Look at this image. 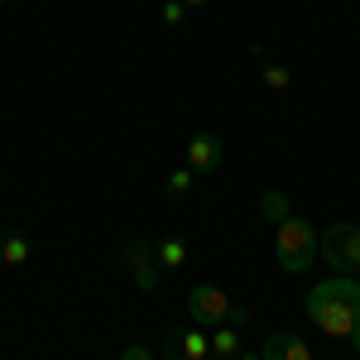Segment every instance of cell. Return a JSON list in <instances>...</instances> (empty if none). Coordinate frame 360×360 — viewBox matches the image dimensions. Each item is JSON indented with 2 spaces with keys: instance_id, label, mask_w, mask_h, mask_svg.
Returning <instances> with one entry per match:
<instances>
[{
  "instance_id": "obj_1",
  "label": "cell",
  "mask_w": 360,
  "mask_h": 360,
  "mask_svg": "<svg viewBox=\"0 0 360 360\" xmlns=\"http://www.w3.org/2000/svg\"><path fill=\"white\" fill-rule=\"evenodd\" d=\"M307 317H312V327H322V336H332V341H351L360 327V278L351 274H332L322 278L312 293H307Z\"/></svg>"
},
{
  "instance_id": "obj_2",
  "label": "cell",
  "mask_w": 360,
  "mask_h": 360,
  "mask_svg": "<svg viewBox=\"0 0 360 360\" xmlns=\"http://www.w3.org/2000/svg\"><path fill=\"white\" fill-rule=\"evenodd\" d=\"M274 250H278V264H283V274H307L312 264H317V231L312 221L303 217H283L278 221V236H274Z\"/></svg>"
},
{
  "instance_id": "obj_3",
  "label": "cell",
  "mask_w": 360,
  "mask_h": 360,
  "mask_svg": "<svg viewBox=\"0 0 360 360\" xmlns=\"http://www.w3.org/2000/svg\"><path fill=\"white\" fill-rule=\"evenodd\" d=\"M317 250H322V259L332 264L336 274L360 278V226H356V221H332V226H322Z\"/></svg>"
},
{
  "instance_id": "obj_4",
  "label": "cell",
  "mask_w": 360,
  "mask_h": 360,
  "mask_svg": "<svg viewBox=\"0 0 360 360\" xmlns=\"http://www.w3.org/2000/svg\"><path fill=\"white\" fill-rule=\"evenodd\" d=\"M231 312H236V298L226 288H217V283H197L193 293H188V317H193L197 327H226Z\"/></svg>"
},
{
  "instance_id": "obj_5",
  "label": "cell",
  "mask_w": 360,
  "mask_h": 360,
  "mask_svg": "<svg viewBox=\"0 0 360 360\" xmlns=\"http://www.w3.org/2000/svg\"><path fill=\"white\" fill-rule=\"evenodd\" d=\"M120 259H125V269H130L139 293H154V288H159V250L149 245L144 236H130V240L120 245Z\"/></svg>"
},
{
  "instance_id": "obj_6",
  "label": "cell",
  "mask_w": 360,
  "mask_h": 360,
  "mask_svg": "<svg viewBox=\"0 0 360 360\" xmlns=\"http://www.w3.org/2000/svg\"><path fill=\"white\" fill-rule=\"evenodd\" d=\"M168 360H212V332L207 327H188V332H173L168 341Z\"/></svg>"
},
{
  "instance_id": "obj_7",
  "label": "cell",
  "mask_w": 360,
  "mask_h": 360,
  "mask_svg": "<svg viewBox=\"0 0 360 360\" xmlns=\"http://www.w3.org/2000/svg\"><path fill=\"white\" fill-rule=\"evenodd\" d=\"M221 154H226L221 135H193V139H188V168H193V173H212V168H221Z\"/></svg>"
},
{
  "instance_id": "obj_8",
  "label": "cell",
  "mask_w": 360,
  "mask_h": 360,
  "mask_svg": "<svg viewBox=\"0 0 360 360\" xmlns=\"http://www.w3.org/2000/svg\"><path fill=\"white\" fill-rule=\"evenodd\" d=\"M259 356L264 360H312V346H307L303 336H293V332H274V336H264Z\"/></svg>"
},
{
  "instance_id": "obj_9",
  "label": "cell",
  "mask_w": 360,
  "mask_h": 360,
  "mask_svg": "<svg viewBox=\"0 0 360 360\" xmlns=\"http://www.w3.org/2000/svg\"><path fill=\"white\" fill-rule=\"evenodd\" d=\"M240 356V327H212V360Z\"/></svg>"
},
{
  "instance_id": "obj_10",
  "label": "cell",
  "mask_w": 360,
  "mask_h": 360,
  "mask_svg": "<svg viewBox=\"0 0 360 360\" xmlns=\"http://www.w3.org/2000/svg\"><path fill=\"white\" fill-rule=\"evenodd\" d=\"M154 250H159V269H168V274L188 264V240H183V236H168V240H159Z\"/></svg>"
},
{
  "instance_id": "obj_11",
  "label": "cell",
  "mask_w": 360,
  "mask_h": 360,
  "mask_svg": "<svg viewBox=\"0 0 360 360\" xmlns=\"http://www.w3.org/2000/svg\"><path fill=\"white\" fill-rule=\"evenodd\" d=\"M0 264H10V269L29 264V240L25 236H5V240H0Z\"/></svg>"
},
{
  "instance_id": "obj_12",
  "label": "cell",
  "mask_w": 360,
  "mask_h": 360,
  "mask_svg": "<svg viewBox=\"0 0 360 360\" xmlns=\"http://www.w3.org/2000/svg\"><path fill=\"white\" fill-rule=\"evenodd\" d=\"M193 178H197L193 168H178V173H168V183H164L168 197H188V193H193Z\"/></svg>"
},
{
  "instance_id": "obj_13",
  "label": "cell",
  "mask_w": 360,
  "mask_h": 360,
  "mask_svg": "<svg viewBox=\"0 0 360 360\" xmlns=\"http://www.w3.org/2000/svg\"><path fill=\"white\" fill-rule=\"evenodd\" d=\"M288 82H293V72H288L283 63H264V86H269V91H283Z\"/></svg>"
},
{
  "instance_id": "obj_14",
  "label": "cell",
  "mask_w": 360,
  "mask_h": 360,
  "mask_svg": "<svg viewBox=\"0 0 360 360\" xmlns=\"http://www.w3.org/2000/svg\"><path fill=\"white\" fill-rule=\"evenodd\" d=\"M259 207H264V212H269L274 221H283V217H293V212H288V197H278V193H264V197H259Z\"/></svg>"
},
{
  "instance_id": "obj_15",
  "label": "cell",
  "mask_w": 360,
  "mask_h": 360,
  "mask_svg": "<svg viewBox=\"0 0 360 360\" xmlns=\"http://www.w3.org/2000/svg\"><path fill=\"white\" fill-rule=\"evenodd\" d=\"M159 20H164V25H183V20H188V5H183V0H164V5H159Z\"/></svg>"
},
{
  "instance_id": "obj_16",
  "label": "cell",
  "mask_w": 360,
  "mask_h": 360,
  "mask_svg": "<svg viewBox=\"0 0 360 360\" xmlns=\"http://www.w3.org/2000/svg\"><path fill=\"white\" fill-rule=\"evenodd\" d=\"M120 360H159V356H154L149 346H125V351H120Z\"/></svg>"
},
{
  "instance_id": "obj_17",
  "label": "cell",
  "mask_w": 360,
  "mask_h": 360,
  "mask_svg": "<svg viewBox=\"0 0 360 360\" xmlns=\"http://www.w3.org/2000/svg\"><path fill=\"white\" fill-rule=\"evenodd\" d=\"M236 360H264V356H259V351H240Z\"/></svg>"
},
{
  "instance_id": "obj_18",
  "label": "cell",
  "mask_w": 360,
  "mask_h": 360,
  "mask_svg": "<svg viewBox=\"0 0 360 360\" xmlns=\"http://www.w3.org/2000/svg\"><path fill=\"white\" fill-rule=\"evenodd\" d=\"M183 5H188V10H202V5H212V0H183Z\"/></svg>"
},
{
  "instance_id": "obj_19",
  "label": "cell",
  "mask_w": 360,
  "mask_h": 360,
  "mask_svg": "<svg viewBox=\"0 0 360 360\" xmlns=\"http://www.w3.org/2000/svg\"><path fill=\"white\" fill-rule=\"evenodd\" d=\"M351 346H356V351H360V327H356V336H351Z\"/></svg>"
},
{
  "instance_id": "obj_20",
  "label": "cell",
  "mask_w": 360,
  "mask_h": 360,
  "mask_svg": "<svg viewBox=\"0 0 360 360\" xmlns=\"http://www.w3.org/2000/svg\"><path fill=\"white\" fill-rule=\"evenodd\" d=\"M0 5H10V0H0Z\"/></svg>"
}]
</instances>
